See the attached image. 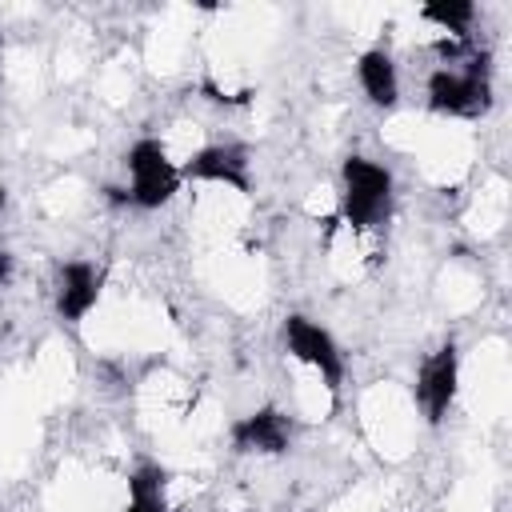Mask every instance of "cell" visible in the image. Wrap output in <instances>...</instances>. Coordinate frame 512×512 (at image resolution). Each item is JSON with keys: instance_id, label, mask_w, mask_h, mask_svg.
Here are the masks:
<instances>
[{"instance_id": "obj_10", "label": "cell", "mask_w": 512, "mask_h": 512, "mask_svg": "<svg viewBox=\"0 0 512 512\" xmlns=\"http://www.w3.org/2000/svg\"><path fill=\"white\" fill-rule=\"evenodd\" d=\"M124 512H168V476L160 464H140L132 472Z\"/></svg>"}, {"instance_id": "obj_8", "label": "cell", "mask_w": 512, "mask_h": 512, "mask_svg": "<svg viewBox=\"0 0 512 512\" xmlns=\"http://www.w3.org/2000/svg\"><path fill=\"white\" fill-rule=\"evenodd\" d=\"M232 444H236V452L280 456L292 444V424L280 408H256L232 424Z\"/></svg>"}, {"instance_id": "obj_12", "label": "cell", "mask_w": 512, "mask_h": 512, "mask_svg": "<svg viewBox=\"0 0 512 512\" xmlns=\"http://www.w3.org/2000/svg\"><path fill=\"white\" fill-rule=\"evenodd\" d=\"M12 272H16V260H12L8 252H0V284H8V280H12Z\"/></svg>"}, {"instance_id": "obj_7", "label": "cell", "mask_w": 512, "mask_h": 512, "mask_svg": "<svg viewBox=\"0 0 512 512\" xmlns=\"http://www.w3.org/2000/svg\"><path fill=\"white\" fill-rule=\"evenodd\" d=\"M100 288H104V272L92 260H64L56 272V312L72 324L84 320L96 308Z\"/></svg>"}, {"instance_id": "obj_4", "label": "cell", "mask_w": 512, "mask_h": 512, "mask_svg": "<svg viewBox=\"0 0 512 512\" xmlns=\"http://www.w3.org/2000/svg\"><path fill=\"white\" fill-rule=\"evenodd\" d=\"M284 348H288L292 360L312 368L324 380L328 392H340V384H344V356H340V348H336L328 328H320L308 316H288L284 320Z\"/></svg>"}, {"instance_id": "obj_3", "label": "cell", "mask_w": 512, "mask_h": 512, "mask_svg": "<svg viewBox=\"0 0 512 512\" xmlns=\"http://www.w3.org/2000/svg\"><path fill=\"white\" fill-rule=\"evenodd\" d=\"M128 168V204L136 208H160L180 192V164L168 156V148L152 136L136 140L124 156Z\"/></svg>"}, {"instance_id": "obj_11", "label": "cell", "mask_w": 512, "mask_h": 512, "mask_svg": "<svg viewBox=\"0 0 512 512\" xmlns=\"http://www.w3.org/2000/svg\"><path fill=\"white\" fill-rule=\"evenodd\" d=\"M420 16L428 24H436L440 32H448L452 40H464L472 20H476V4H424Z\"/></svg>"}, {"instance_id": "obj_1", "label": "cell", "mask_w": 512, "mask_h": 512, "mask_svg": "<svg viewBox=\"0 0 512 512\" xmlns=\"http://www.w3.org/2000/svg\"><path fill=\"white\" fill-rule=\"evenodd\" d=\"M340 180H344L340 212H344L348 228L352 232L380 228L392 212V176H388V168H380L376 160H364V156H348Z\"/></svg>"}, {"instance_id": "obj_6", "label": "cell", "mask_w": 512, "mask_h": 512, "mask_svg": "<svg viewBox=\"0 0 512 512\" xmlns=\"http://www.w3.org/2000/svg\"><path fill=\"white\" fill-rule=\"evenodd\" d=\"M180 180L224 184V188L248 192V148L244 144H208L180 164Z\"/></svg>"}, {"instance_id": "obj_2", "label": "cell", "mask_w": 512, "mask_h": 512, "mask_svg": "<svg viewBox=\"0 0 512 512\" xmlns=\"http://www.w3.org/2000/svg\"><path fill=\"white\" fill-rule=\"evenodd\" d=\"M492 104L488 56H468V64H444L428 76V108L440 116H480Z\"/></svg>"}, {"instance_id": "obj_5", "label": "cell", "mask_w": 512, "mask_h": 512, "mask_svg": "<svg viewBox=\"0 0 512 512\" xmlns=\"http://www.w3.org/2000/svg\"><path fill=\"white\" fill-rule=\"evenodd\" d=\"M456 388H460V352L448 340L420 364V376H416V400H420V408L432 424H440L448 416V408L456 400Z\"/></svg>"}, {"instance_id": "obj_9", "label": "cell", "mask_w": 512, "mask_h": 512, "mask_svg": "<svg viewBox=\"0 0 512 512\" xmlns=\"http://www.w3.org/2000/svg\"><path fill=\"white\" fill-rule=\"evenodd\" d=\"M356 76H360V88H364V96H368L372 104L392 108V104L400 100V72H396V60H392L384 48L360 52Z\"/></svg>"}]
</instances>
